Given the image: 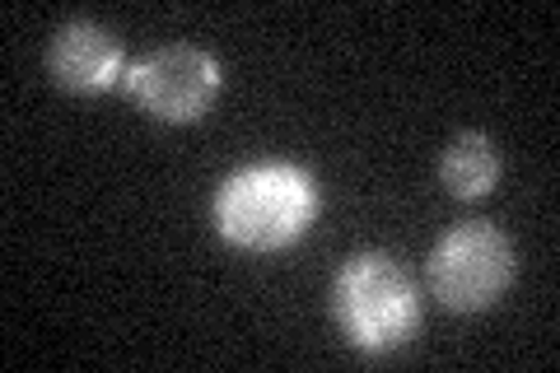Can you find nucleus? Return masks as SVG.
<instances>
[{
	"label": "nucleus",
	"mask_w": 560,
	"mask_h": 373,
	"mask_svg": "<svg viewBox=\"0 0 560 373\" xmlns=\"http://www.w3.org/2000/svg\"><path fill=\"white\" fill-rule=\"evenodd\" d=\"M47 70L70 94H98V89L121 80V43L108 28L75 20L57 28V38L47 47Z\"/></svg>",
	"instance_id": "39448f33"
},
{
	"label": "nucleus",
	"mask_w": 560,
	"mask_h": 373,
	"mask_svg": "<svg viewBox=\"0 0 560 373\" xmlns=\"http://www.w3.org/2000/svg\"><path fill=\"white\" fill-rule=\"evenodd\" d=\"M440 177H444V187L453 191V197H463V201L486 197V191L500 183V150H495V140L481 136V131L453 136L448 150H444Z\"/></svg>",
	"instance_id": "423d86ee"
},
{
	"label": "nucleus",
	"mask_w": 560,
	"mask_h": 373,
	"mask_svg": "<svg viewBox=\"0 0 560 373\" xmlns=\"http://www.w3.org/2000/svg\"><path fill=\"white\" fill-rule=\"evenodd\" d=\"M131 98L154 121H197L220 98V61L201 47H154L127 70Z\"/></svg>",
	"instance_id": "20e7f679"
},
{
	"label": "nucleus",
	"mask_w": 560,
	"mask_h": 373,
	"mask_svg": "<svg viewBox=\"0 0 560 373\" xmlns=\"http://www.w3.org/2000/svg\"><path fill=\"white\" fill-rule=\"evenodd\" d=\"M514 285V243L486 220L453 224L430 253V290L453 313H481Z\"/></svg>",
	"instance_id": "7ed1b4c3"
},
{
	"label": "nucleus",
	"mask_w": 560,
	"mask_h": 373,
	"mask_svg": "<svg viewBox=\"0 0 560 373\" xmlns=\"http://www.w3.org/2000/svg\"><path fill=\"white\" fill-rule=\"evenodd\" d=\"M337 323L346 341L364 354H383L401 346L420 323V294L411 276L388 253H360L337 271Z\"/></svg>",
	"instance_id": "f03ea898"
},
{
	"label": "nucleus",
	"mask_w": 560,
	"mask_h": 373,
	"mask_svg": "<svg viewBox=\"0 0 560 373\" xmlns=\"http://www.w3.org/2000/svg\"><path fill=\"white\" fill-rule=\"evenodd\" d=\"M318 183L294 164H253L215 191V229L243 253H285L318 220Z\"/></svg>",
	"instance_id": "f257e3e1"
}]
</instances>
